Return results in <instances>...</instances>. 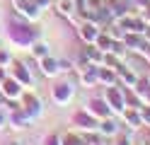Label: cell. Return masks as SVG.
Segmentation results:
<instances>
[{"mask_svg": "<svg viewBox=\"0 0 150 145\" xmlns=\"http://www.w3.org/2000/svg\"><path fill=\"white\" fill-rule=\"evenodd\" d=\"M104 99H107V104H109V109H111V111H124V106H126V102H124V94H121L114 85H109V87H107Z\"/></svg>", "mask_w": 150, "mask_h": 145, "instance_id": "obj_1", "label": "cell"}, {"mask_svg": "<svg viewBox=\"0 0 150 145\" xmlns=\"http://www.w3.org/2000/svg\"><path fill=\"white\" fill-rule=\"evenodd\" d=\"M12 3H15V7L20 10L27 19H39L41 12H39V7L34 5V0H12Z\"/></svg>", "mask_w": 150, "mask_h": 145, "instance_id": "obj_2", "label": "cell"}, {"mask_svg": "<svg viewBox=\"0 0 150 145\" xmlns=\"http://www.w3.org/2000/svg\"><path fill=\"white\" fill-rule=\"evenodd\" d=\"M70 97H73V85L63 82V85H56L53 87V99L58 102V104H68Z\"/></svg>", "mask_w": 150, "mask_h": 145, "instance_id": "obj_3", "label": "cell"}, {"mask_svg": "<svg viewBox=\"0 0 150 145\" xmlns=\"http://www.w3.org/2000/svg\"><path fill=\"white\" fill-rule=\"evenodd\" d=\"M24 111H27V116H29V119H34V116H39L41 114V109H39V106H41V102L39 99H36V97L34 94H24Z\"/></svg>", "mask_w": 150, "mask_h": 145, "instance_id": "obj_4", "label": "cell"}, {"mask_svg": "<svg viewBox=\"0 0 150 145\" xmlns=\"http://www.w3.org/2000/svg\"><path fill=\"white\" fill-rule=\"evenodd\" d=\"M90 111L95 114V116L99 114L102 119H107L111 109H109V104H107V99H92V102H90Z\"/></svg>", "mask_w": 150, "mask_h": 145, "instance_id": "obj_5", "label": "cell"}, {"mask_svg": "<svg viewBox=\"0 0 150 145\" xmlns=\"http://www.w3.org/2000/svg\"><path fill=\"white\" fill-rule=\"evenodd\" d=\"M75 7H78V3H75V0H58V3H56V12L63 15V17H73Z\"/></svg>", "mask_w": 150, "mask_h": 145, "instance_id": "obj_6", "label": "cell"}, {"mask_svg": "<svg viewBox=\"0 0 150 145\" xmlns=\"http://www.w3.org/2000/svg\"><path fill=\"white\" fill-rule=\"evenodd\" d=\"M80 29H82L80 34H82V39H85V41H95V39L99 36V29H97V24H95V22H85Z\"/></svg>", "mask_w": 150, "mask_h": 145, "instance_id": "obj_7", "label": "cell"}, {"mask_svg": "<svg viewBox=\"0 0 150 145\" xmlns=\"http://www.w3.org/2000/svg\"><path fill=\"white\" fill-rule=\"evenodd\" d=\"M124 116H126V123H128V126H131V128H133V131H138L140 126H143V116L138 114V109H136V106H133V109H131V111H126Z\"/></svg>", "mask_w": 150, "mask_h": 145, "instance_id": "obj_8", "label": "cell"}, {"mask_svg": "<svg viewBox=\"0 0 150 145\" xmlns=\"http://www.w3.org/2000/svg\"><path fill=\"white\" fill-rule=\"evenodd\" d=\"M41 73L44 75H56V73H58V61H53V58H49V56H46V58H41Z\"/></svg>", "mask_w": 150, "mask_h": 145, "instance_id": "obj_9", "label": "cell"}, {"mask_svg": "<svg viewBox=\"0 0 150 145\" xmlns=\"http://www.w3.org/2000/svg\"><path fill=\"white\" fill-rule=\"evenodd\" d=\"M12 123H15V128H27V126H29V116H27V111L15 109V114H12Z\"/></svg>", "mask_w": 150, "mask_h": 145, "instance_id": "obj_10", "label": "cell"}, {"mask_svg": "<svg viewBox=\"0 0 150 145\" xmlns=\"http://www.w3.org/2000/svg\"><path fill=\"white\" fill-rule=\"evenodd\" d=\"M75 121H78V123H82V128H87V131H92V128H97V121L92 119V116H87L85 111L75 116Z\"/></svg>", "mask_w": 150, "mask_h": 145, "instance_id": "obj_11", "label": "cell"}, {"mask_svg": "<svg viewBox=\"0 0 150 145\" xmlns=\"http://www.w3.org/2000/svg\"><path fill=\"white\" fill-rule=\"evenodd\" d=\"M15 77H17V82H24V85H32V77H29V70L22 65V63H17V73H15Z\"/></svg>", "mask_w": 150, "mask_h": 145, "instance_id": "obj_12", "label": "cell"}, {"mask_svg": "<svg viewBox=\"0 0 150 145\" xmlns=\"http://www.w3.org/2000/svg\"><path fill=\"white\" fill-rule=\"evenodd\" d=\"M3 92L7 97H17V94H20V82H17V80H7L5 87H3Z\"/></svg>", "mask_w": 150, "mask_h": 145, "instance_id": "obj_13", "label": "cell"}, {"mask_svg": "<svg viewBox=\"0 0 150 145\" xmlns=\"http://www.w3.org/2000/svg\"><path fill=\"white\" fill-rule=\"evenodd\" d=\"M99 131L104 133V135H116V123L111 121V119H104L102 126H99Z\"/></svg>", "mask_w": 150, "mask_h": 145, "instance_id": "obj_14", "label": "cell"}, {"mask_svg": "<svg viewBox=\"0 0 150 145\" xmlns=\"http://www.w3.org/2000/svg\"><path fill=\"white\" fill-rule=\"evenodd\" d=\"M34 56L36 58H46V56H49V46H46V44H36L34 46Z\"/></svg>", "mask_w": 150, "mask_h": 145, "instance_id": "obj_15", "label": "cell"}, {"mask_svg": "<svg viewBox=\"0 0 150 145\" xmlns=\"http://www.w3.org/2000/svg\"><path fill=\"white\" fill-rule=\"evenodd\" d=\"M63 145H85V140L78 138V135H65V138H63Z\"/></svg>", "mask_w": 150, "mask_h": 145, "instance_id": "obj_16", "label": "cell"}, {"mask_svg": "<svg viewBox=\"0 0 150 145\" xmlns=\"http://www.w3.org/2000/svg\"><path fill=\"white\" fill-rule=\"evenodd\" d=\"M5 63H10V53L3 48V51H0V65H5Z\"/></svg>", "mask_w": 150, "mask_h": 145, "instance_id": "obj_17", "label": "cell"}, {"mask_svg": "<svg viewBox=\"0 0 150 145\" xmlns=\"http://www.w3.org/2000/svg\"><path fill=\"white\" fill-rule=\"evenodd\" d=\"M34 5H36V7H39V10H44L46 5H49V0H34Z\"/></svg>", "mask_w": 150, "mask_h": 145, "instance_id": "obj_18", "label": "cell"}, {"mask_svg": "<svg viewBox=\"0 0 150 145\" xmlns=\"http://www.w3.org/2000/svg\"><path fill=\"white\" fill-rule=\"evenodd\" d=\"M119 145H131V143H128L126 135H119Z\"/></svg>", "mask_w": 150, "mask_h": 145, "instance_id": "obj_19", "label": "cell"}, {"mask_svg": "<svg viewBox=\"0 0 150 145\" xmlns=\"http://www.w3.org/2000/svg\"><path fill=\"white\" fill-rule=\"evenodd\" d=\"M46 145H58V138H56V135H51V138L46 140Z\"/></svg>", "mask_w": 150, "mask_h": 145, "instance_id": "obj_20", "label": "cell"}, {"mask_svg": "<svg viewBox=\"0 0 150 145\" xmlns=\"http://www.w3.org/2000/svg\"><path fill=\"white\" fill-rule=\"evenodd\" d=\"M143 34H145V41H148V44H150V24H148V27H145V32H143Z\"/></svg>", "mask_w": 150, "mask_h": 145, "instance_id": "obj_21", "label": "cell"}, {"mask_svg": "<svg viewBox=\"0 0 150 145\" xmlns=\"http://www.w3.org/2000/svg\"><path fill=\"white\" fill-rule=\"evenodd\" d=\"M5 126V116H3V109H0V128Z\"/></svg>", "mask_w": 150, "mask_h": 145, "instance_id": "obj_22", "label": "cell"}, {"mask_svg": "<svg viewBox=\"0 0 150 145\" xmlns=\"http://www.w3.org/2000/svg\"><path fill=\"white\" fill-rule=\"evenodd\" d=\"M145 102H148V106H150V87L145 90Z\"/></svg>", "mask_w": 150, "mask_h": 145, "instance_id": "obj_23", "label": "cell"}, {"mask_svg": "<svg viewBox=\"0 0 150 145\" xmlns=\"http://www.w3.org/2000/svg\"><path fill=\"white\" fill-rule=\"evenodd\" d=\"M5 80V70H3V65H0V82Z\"/></svg>", "mask_w": 150, "mask_h": 145, "instance_id": "obj_24", "label": "cell"}, {"mask_svg": "<svg viewBox=\"0 0 150 145\" xmlns=\"http://www.w3.org/2000/svg\"><path fill=\"white\" fill-rule=\"evenodd\" d=\"M143 56H145V58H148V61H150V46H148V51H145Z\"/></svg>", "mask_w": 150, "mask_h": 145, "instance_id": "obj_25", "label": "cell"}, {"mask_svg": "<svg viewBox=\"0 0 150 145\" xmlns=\"http://www.w3.org/2000/svg\"><path fill=\"white\" fill-rule=\"evenodd\" d=\"M145 145H150V140H148V143H145Z\"/></svg>", "mask_w": 150, "mask_h": 145, "instance_id": "obj_26", "label": "cell"}]
</instances>
